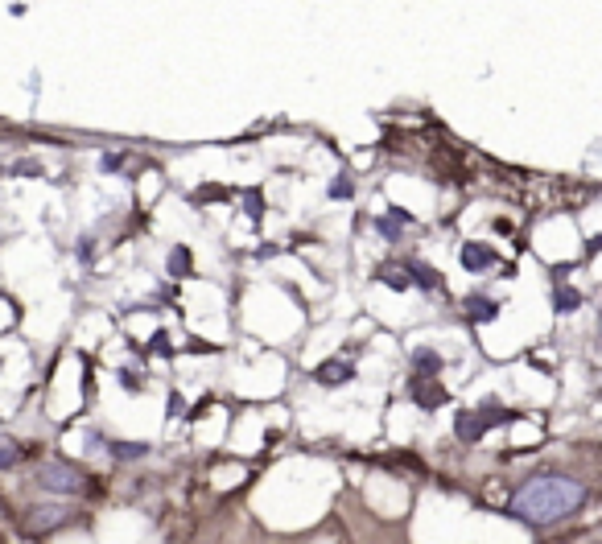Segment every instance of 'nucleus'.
<instances>
[{
	"label": "nucleus",
	"instance_id": "obj_13",
	"mask_svg": "<svg viewBox=\"0 0 602 544\" xmlns=\"http://www.w3.org/2000/svg\"><path fill=\"white\" fill-rule=\"evenodd\" d=\"M380 281H384L388 289H409V285H413L405 268H380Z\"/></svg>",
	"mask_w": 602,
	"mask_h": 544
},
{
	"label": "nucleus",
	"instance_id": "obj_3",
	"mask_svg": "<svg viewBox=\"0 0 602 544\" xmlns=\"http://www.w3.org/2000/svg\"><path fill=\"white\" fill-rule=\"evenodd\" d=\"M499 421H512V413H504V408H495V404L475 408V413H458L454 417V437L466 441V446H475V441H483V433Z\"/></svg>",
	"mask_w": 602,
	"mask_h": 544
},
{
	"label": "nucleus",
	"instance_id": "obj_5",
	"mask_svg": "<svg viewBox=\"0 0 602 544\" xmlns=\"http://www.w3.org/2000/svg\"><path fill=\"white\" fill-rule=\"evenodd\" d=\"M409 396H413L421 408L446 404V388L438 384V376H413V380H409Z\"/></svg>",
	"mask_w": 602,
	"mask_h": 544
},
{
	"label": "nucleus",
	"instance_id": "obj_16",
	"mask_svg": "<svg viewBox=\"0 0 602 544\" xmlns=\"http://www.w3.org/2000/svg\"><path fill=\"white\" fill-rule=\"evenodd\" d=\"M351 194H355L351 178H334V186H330V198H351Z\"/></svg>",
	"mask_w": 602,
	"mask_h": 544
},
{
	"label": "nucleus",
	"instance_id": "obj_4",
	"mask_svg": "<svg viewBox=\"0 0 602 544\" xmlns=\"http://www.w3.org/2000/svg\"><path fill=\"white\" fill-rule=\"evenodd\" d=\"M66 520H71V507H58V503H38L25 512V532L29 536H46L54 528H62Z\"/></svg>",
	"mask_w": 602,
	"mask_h": 544
},
{
	"label": "nucleus",
	"instance_id": "obj_1",
	"mask_svg": "<svg viewBox=\"0 0 602 544\" xmlns=\"http://www.w3.org/2000/svg\"><path fill=\"white\" fill-rule=\"evenodd\" d=\"M586 483L570 479V474H532L528 483L516 487L512 503H508V516L528 524V528H553L561 520H570L574 512H582L586 503Z\"/></svg>",
	"mask_w": 602,
	"mask_h": 544
},
{
	"label": "nucleus",
	"instance_id": "obj_11",
	"mask_svg": "<svg viewBox=\"0 0 602 544\" xmlns=\"http://www.w3.org/2000/svg\"><path fill=\"white\" fill-rule=\"evenodd\" d=\"M442 355L438 351H413V376H438Z\"/></svg>",
	"mask_w": 602,
	"mask_h": 544
},
{
	"label": "nucleus",
	"instance_id": "obj_10",
	"mask_svg": "<svg viewBox=\"0 0 602 544\" xmlns=\"http://www.w3.org/2000/svg\"><path fill=\"white\" fill-rule=\"evenodd\" d=\"M405 272H409V281L417 277V285H421V289H429V293H433V289H442V277H438L433 268H425L421 260H409V264H405Z\"/></svg>",
	"mask_w": 602,
	"mask_h": 544
},
{
	"label": "nucleus",
	"instance_id": "obj_7",
	"mask_svg": "<svg viewBox=\"0 0 602 544\" xmlns=\"http://www.w3.org/2000/svg\"><path fill=\"white\" fill-rule=\"evenodd\" d=\"M495 314H499V305L491 301V297H483V293H475V297H466V318L471 322H495Z\"/></svg>",
	"mask_w": 602,
	"mask_h": 544
},
{
	"label": "nucleus",
	"instance_id": "obj_9",
	"mask_svg": "<svg viewBox=\"0 0 602 544\" xmlns=\"http://www.w3.org/2000/svg\"><path fill=\"white\" fill-rule=\"evenodd\" d=\"M108 454L120 458V462H137V458L149 454V446L145 441H108Z\"/></svg>",
	"mask_w": 602,
	"mask_h": 544
},
{
	"label": "nucleus",
	"instance_id": "obj_8",
	"mask_svg": "<svg viewBox=\"0 0 602 544\" xmlns=\"http://www.w3.org/2000/svg\"><path fill=\"white\" fill-rule=\"evenodd\" d=\"M491 264H495V252H491L487 244H466V248H462V268L483 272V268H491Z\"/></svg>",
	"mask_w": 602,
	"mask_h": 544
},
{
	"label": "nucleus",
	"instance_id": "obj_12",
	"mask_svg": "<svg viewBox=\"0 0 602 544\" xmlns=\"http://www.w3.org/2000/svg\"><path fill=\"white\" fill-rule=\"evenodd\" d=\"M376 227H380V235H388V240H400V231L409 227V215L400 211V207H392V211H388V219H380Z\"/></svg>",
	"mask_w": 602,
	"mask_h": 544
},
{
	"label": "nucleus",
	"instance_id": "obj_15",
	"mask_svg": "<svg viewBox=\"0 0 602 544\" xmlns=\"http://www.w3.org/2000/svg\"><path fill=\"white\" fill-rule=\"evenodd\" d=\"M186 268H190V252H186V248H178V252L170 256V272H174V277H182Z\"/></svg>",
	"mask_w": 602,
	"mask_h": 544
},
{
	"label": "nucleus",
	"instance_id": "obj_14",
	"mask_svg": "<svg viewBox=\"0 0 602 544\" xmlns=\"http://www.w3.org/2000/svg\"><path fill=\"white\" fill-rule=\"evenodd\" d=\"M578 289H557V314H570V310H578Z\"/></svg>",
	"mask_w": 602,
	"mask_h": 544
},
{
	"label": "nucleus",
	"instance_id": "obj_6",
	"mask_svg": "<svg viewBox=\"0 0 602 544\" xmlns=\"http://www.w3.org/2000/svg\"><path fill=\"white\" fill-rule=\"evenodd\" d=\"M351 380H355V367L351 363L330 359V363L318 367V384H326V388H339V384H351Z\"/></svg>",
	"mask_w": 602,
	"mask_h": 544
},
{
	"label": "nucleus",
	"instance_id": "obj_2",
	"mask_svg": "<svg viewBox=\"0 0 602 544\" xmlns=\"http://www.w3.org/2000/svg\"><path fill=\"white\" fill-rule=\"evenodd\" d=\"M33 483H38L42 491H50V495H79V491H87V470L75 466V462L50 458V462H42L38 470H33Z\"/></svg>",
	"mask_w": 602,
	"mask_h": 544
}]
</instances>
